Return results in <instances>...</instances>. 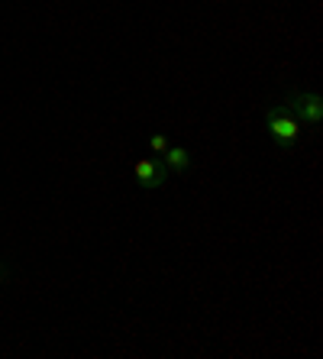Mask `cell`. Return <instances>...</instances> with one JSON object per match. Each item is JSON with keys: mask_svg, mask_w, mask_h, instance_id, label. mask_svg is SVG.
<instances>
[{"mask_svg": "<svg viewBox=\"0 0 323 359\" xmlns=\"http://www.w3.org/2000/svg\"><path fill=\"white\" fill-rule=\"evenodd\" d=\"M7 278H10V272H7V266H4V262H0V285L7 282Z\"/></svg>", "mask_w": 323, "mask_h": 359, "instance_id": "cell-6", "label": "cell"}, {"mask_svg": "<svg viewBox=\"0 0 323 359\" xmlns=\"http://www.w3.org/2000/svg\"><path fill=\"white\" fill-rule=\"evenodd\" d=\"M168 146H172V142H168V140H165V136H162V133L149 136V149H152V152H158V156H162V152H165Z\"/></svg>", "mask_w": 323, "mask_h": 359, "instance_id": "cell-5", "label": "cell"}, {"mask_svg": "<svg viewBox=\"0 0 323 359\" xmlns=\"http://www.w3.org/2000/svg\"><path fill=\"white\" fill-rule=\"evenodd\" d=\"M168 175H172V172H168L165 168V162L162 159H139L133 165V178H136V184H139V188H149V191H156V188H162V184L168 182Z\"/></svg>", "mask_w": 323, "mask_h": 359, "instance_id": "cell-3", "label": "cell"}, {"mask_svg": "<svg viewBox=\"0 0 323 359\" xmlns=\"http://www.w3.org/2000/svg\"><path fill=\"white\" fill-rule=\"evenodd\" d=\"M162 162H165L168 172L181 175V172H188L191 168V152L184 149V146H168V149L162 152Z\"/></svg>", "mask_w": 323, "mask_h": 359, "instance_id": "cell-4", "label": "cell"}, {"mask_svg": "<svg viewBox=\"0 0 323 359\" xmlns=\"http://www.w3.org/2000/svg\"><path fill=\"white\" fill-rule=\"evenodd\" d=\"M266 126H268V136H272V142L278 146V149H294V142H298L301 136V120L291 114L284 104H272V107L266 110Z\"/></svg>", "mask_w": 323, "mask_h": 359, "instance_id": "cell-1", "label": "cell"}, {"mask_svg": "<svg viewBox=\"0 0 323 359\" xmlns=\"http://www.w3.org/2000/svg\"><path fill=\"white\" fill-rule=\"evenodd\" d=\"M284 107H288L291 114L301 120V126H317L323 120V100H320V94H314V91H294V94H288Z\"/></svg>", "mask_w": 323, "mask_h": 359, "instance_id": "cell-2", "label": "cell"}]
</instances>
